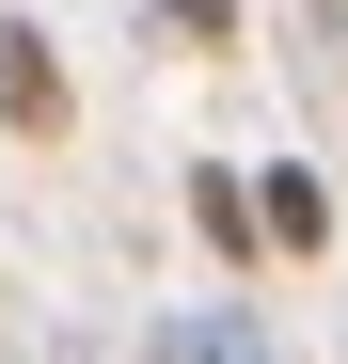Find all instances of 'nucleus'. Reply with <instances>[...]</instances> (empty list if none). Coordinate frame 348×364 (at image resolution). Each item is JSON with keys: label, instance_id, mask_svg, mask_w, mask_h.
I'll use <instances>...</instances> for the list:
<instances>
[{"label": "nucleus", "instance_id": "nucleus-3", "mask_svg": "<svg viewBox=\"0 0 348 364\" xmlns=\"http://www.w3.org/2000/svg\"><path fill=\"white\" fill-rule=\"evenodd\" d=\"M190 237H206L222 269H269V222H254V174H222V159H206V174H190Z\"/></svg>", "mask_w": 348, "mask_h": 364}, {"label": "nucleus", "instance_id": "nucleus-1", "mask_svg": "<svg viewBox=\"0 0 348 364\" xmlns=\"http://www.w3.org/2000/svg\"><path fill=\"white\" fill-rule=\"evenodd\" d=\"M64 111H80V95H64V48H48L32 16H0V127H32V143H64Z\"/></svg>", "mask_w": 348, "mask_h": 364}, {"label": "nucleus", "instance_id": "nucleus-2", "mask_svg": "<svg viewBox=\"0 0 348 364\" xmlns=\"http://www.w3.org/2000/svg\"><path fill=\"white\" fill-rule=\"evenodd\" d=\"M254 222H269V254H332V191H317V159H269V174H254Z\"/></svg>", "mask_w": 348, "mask_h": 364}, {"label": "nucleus", "instance_id": "nucleus-4", "mask_svg": "<svg viewBox=\"0 0 348 364\" xmlns=\"http://www.w3.org/2000/svg\"><path fill=\"white\" fill-rule=\"evenodd\" d=\"M158 32L174 48H238V0H158Z\"/></svg>", "mask_w": 348, "mask_h": 364}]
</instances>
